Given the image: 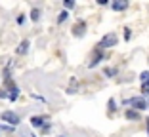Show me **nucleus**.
<instances>
[{
	"instance_id": "1",
	"label": "nucleus",
	"mask_w": 149,
	"mask_h": 137,
	"mask_svg": "<svg viewBox=\"0 0 149 137\" xmlns=\"http://www.w3.org/2000/svg\"><path fill=\"white\" fill-rule=\"evenodd\" d=\"M124 105L132 107L134 111H145L147 109V99L145 97H132V99H124Z\"/></svg>"
},
{
	"instance_id": "2",
	"label": "nucleus",
	"mask_w": 149,
	"mask_h": 137,
	"mask_svg": "<svg viewBox=\"0 0 149 137\" xmlns=\"http://www.w3.org/2000/svg\"><path fill=\"white\" fill-rule=\"evenodd\" d=\"M117 42H118V36L115 34V32H107V34L100 40V44H97V50L113 48V46H117Z\"/></svg>"
},
{
	"instance_id": "3",
	"label": "nucleus",
	"mask_w": 149,
	"mask_h": 137,
	"mask_svg": "<svg viewBox=\"0 0 149 137\" xmlns=\"http://www.w3.org/2000/svg\"><path fill=\"white\" fill-rule=\"evenodd\" d=\"M0 118L4 120V122H8L10 126H17L19 122H21V118H19V114H15L13 111H4L2 114H0Z\"/></svg>"
},
{
	"instance_id": "4",
	"label": "nucleus",
	"mask_w": 149,
	"mask_h": 137,
	"mask_svg": "<svg viewBox=\"0 0 149 137\" xmlns=\"http://www.w3.org/2000/svg\"><path fill=\"white\" fill-rule=\"evenodd\" d=\"M48 124V116H31V126L36 129H42Z\"/></svg>"
},
{
	"instance_id": "5",
	"label": "nucleus",
	"mask_w": 149,
	"mask_h": 137,
	"mask_svg": "<svg viewBox=\"0 0 149 137\" xmlns=\"http://www.w3.org/2000/svg\"><path fill=\"white\" fill-rule=\"evenodd\" d=\"M86 34V21H77V25L73 27V36H84Z\"/></svg>"
},
{
	"instance_id": "6",
	"label": "nucleus",
	"mask_w": 149,
	"mask_h": 137,
	"mask_svg": "<svg viewBox=\"0 0 149 137\" xmlns=\"http://www.w3.org/2000/svg\"><path fill=\"white\" fill-rule=\"evenodd\" d=\"M111 8H113L115 12H124V10L128 8V2L126 0H115L113 4H111Z\"/></svg>"
},
{
	"instance_id": "7",
	"label": "nucleus",
	"mask_w": 149,
	"mask_h": 137,
	"mask_svg": "<svg viewBox=\"0 0 149 137\" xmlns=\"http://www.w3.org/2000/svg\"><path fill=\"white\" fill-rule=\"evenodd\" d=\"M29 46H31V42H29V40H21V44L17 46L15 53H17V55H25V53L29 52Z\"/></svg>"
},
{
	"instance_id": "8",
	"label": "nucleus",
	"mask_w": 149,
	"mask_h": 137,
	"mask_svg": "<svg viewBox=\"0 0 149 137\" xmlns=\"http://www.w3.org/2000/svg\"><path fill=\"white\" fill-rule=\"evenodd\" d=\"M101 59H103V52H101V50H97V52L94 53V57H92V61L88 63V67H90V69H94V67H96L97 63L101 61Z\"/></svg>"
},
{
	"instance_id": "9",
	"label": "nucleus",
	"mask_w": 149,
	"mask_h": 137,
	"mask_svg": "<svg viewBox=\"0 0 149 137\" xmlns=\"http://www.w3.org/2000/svg\"><path fill=\"white\" fill-rule=\"evenodd\" d=\"M124 116H126V120H140V112L134 111V109H128V111L124 112Z\"/></svg>"
},
{
	"instance_id": "10",
	"label": "nucleus",
	"mask_w": 149,
	"mask_h": 137,
	"mask_svg": "<svg viewBox=\"0 0 149 137\" xmlns=\"http://www.w3.org/2000/svg\"><path fill=\"white\" fill-rule=\"evenodd\" d=\"M67 17H69V12H67V10H61V12L57 13V19H56L57 25H61L63 21H67Z\"/></svg>"
},
{
	"instance_id": "11",
	"label": "nucleus",
	"mask_w": 149,
	"mask_h": 137,
	"mask_svg": "<svg viewBox=\"0 0 149 137\" xmlns=\"http://www.w3.org/2000/svg\"><path fill=\"white\" fill-rule=\"evenodd\" d=\"M29 17H31V21H33V23H38V21H40V10H38V8H33V10H31V15H29Z\"/></svg>"
},
{
	"instance_id": "12",
	"label": "nucleus",
	"mask_w": 149,
	"mask_h": 137,
	"mask_svg": "<svg viewBox=\"0 0 149 137\" xmlns=\"http://www.w3.org/2000/svg\"><path fill=\"white\" fill-rule=\"evenodd\" d=\"M74 0H63V10H67V12H69V10H73L74 8Z\"/></svg>"
},
{
	"instance_id": "13",
	"label": "nucleus",
	"mask_w": 149,
	"mask_h": 137,
	"mask_svg": "<svg viewBox=\"0 0 149 137\" xmlns=\"http://www.w3.org/2000/svg\"><path fill=\"white\" fill-rule=\"evenodd\" d=\"M103 72H105V76H109V78H113V76L117 74V69H113V67H107V69H105Z\"/></svg>"
},
{
	"instance_id": "14",
	"label": "nucleus",
	"mask_w": 149,
	"mask_h": 137,
	"mask_svg": "<svg viewBox=\"0 0 149 137\" xmlns=\"http://www.w3.org/2000/svg\"><path fill=\"white\" fill-rule=\"evenodd\" d=\"M140 80H141V84H147V82H149V71L141 72V74H140Z\"/></svg>"
},
{
	"instance_id": "15",
	"label": "nucleus",
	"mask_w": 149,
	"mask_h": 137,
	"mask_svg": "<svg viewBox=\"0 0 149 137\" xmlns=\"http://www.w3.org/2000/svg\"><path fill=\"white\" fill-rule=\"evenodd\" d=\"M107 107H109V112L113 114V112L117 111V107H115V99H109V103H107Z\"/></svg>"
},
{
	"instance_id": "16",
	"label": "nucleus",
	"mask_w": 149,
	"mask_h": 137,
	"mask_svg": "<svg viewBox=\"0 0 149 137\" xmlns=\"http://www.w3.org/2000/svg\"><path fill=\"white\" fill-rule=\"evenodd\" d=\"M50 129H52V124H50V122H48V124L44 126V128H42V129H40V131H42V133H48V131H50Z\"/></svg>"
},
{
	"instance_id": "17",
	"label": "nucleus",
	"mask_w": 149,
	"mask_h": 137,
	"mask_svg": "<svg viewBox=\"0 0 149 137\" xmlns=\"http://www.w3.org/2000/svg\"><path fill=\"white\" fill-rule=\"evenodd\" d=\"M130 36H132V31L130 29H124V40H130Z\"/></svg>"
},
{
	"instance_id": "18",
	"label": "nucleus",
	"mask_w": 149,
	"mask_h": 137,
	"mask_svg": "<svg viewBox=\"0 0 149 137\" xmlns=\"http://www.w3.org/2000/svg\"><path fill=\"white\" fill-rule=\"evenodd\" d=\"M15 21H17V25H23V23H25V17H23L21 13H19V15H17V19H15Z\"/></svg>"
},
{
	"instance_id": "19",
	"label": "nucleus",
	"mask_w": 149,
	"mask_h": 137,
	"mask_svg": "<svg viewBox=\"0 0 149 137\" xmlns=\"http://www.w3.org/2000/svg\"><path fill=\"white\" fill-rule=\"evenodd\" d=\"M147 135H149V120H147Z\"/></svg>"
},
{
	"instance_id": "20",
	"label": "nucleus",
	"mask_w": 149,
	"mask_h": 137,
	"mask_svg": "<svg viewBox=\"0 0 149 137\" xmlns=\"http://www.w3.org/2000/svg\"><path fill=\"white\" fill-rule=\"evenodd\" d=\"M59 137H65V135H59Z\"/></svg>"
},
{
	"instance_id": "21",
	"label": "nucleus",
	"mask_w": 149,
	"mask_h": 137,
	"mask_svg": "<svg viewBox=\"0 0 149 137\" xmlns=\"http://www.w3.org/2000/svg\"><path fill=\"white\" fill-rule=\"evenodd\" d=\"M147 105H149V101H147Z\"/></svg>"
},
{
	"instance_id": "22",
	"label": "nucleus",
	"mask_w": 149,
	"mask_h": 137,
	"mask_svg": "<svg viewBox=\"0 0 149 137\" xmlns=\"http://www.w3.org/2000/svg\"><path fill=\"white\" fill-rule=\"evenodd\" d=\"M33 137H36V135H33Z\"/></svg>"
}]
</instances>
